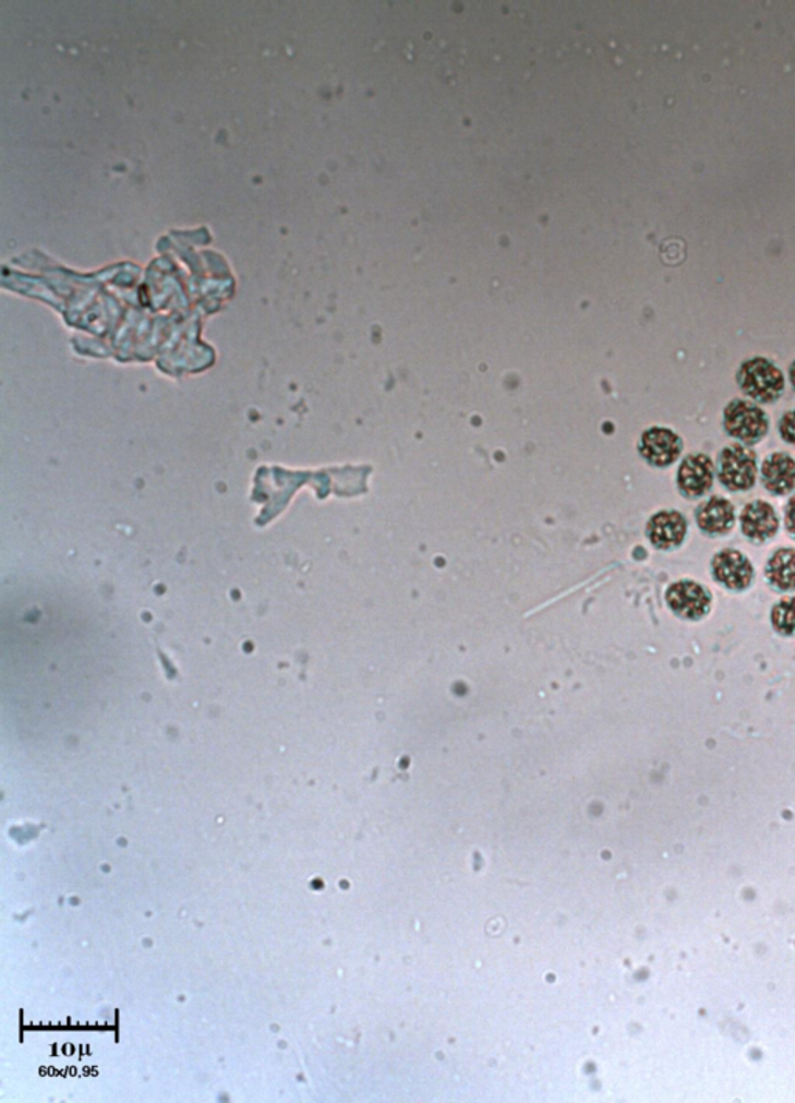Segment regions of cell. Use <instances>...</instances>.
Instances as JSON below:
<instances>
[{
    "label": "cell",
    "instance_id": "obj_1",
    "mask_svg": "<svg viewBox=\"0 0 795 1103\" xmlns=\"http://www.w3.org/2000/svg\"><path fill=\"white\" fill-rule=\"evenodd\" d=\"M736 386L757 405H775L785 395L786 376L783 370L764 357L746 359L735 373Z\"/></svg>",
    "mask_w": 795,
    "mask_h": 1103
},
{
    "label": "cell",
    "instance_id": "obj_2",
    "mask_svg": "<svg viewBox=\"0 0 795 1103\" xmlns=\"http://www.w3.org/2000/svg\"><path fill=\"white\" fill-rule=\"evenodd\" d=\"M721 424L728 437L750 448L763 442L771 430L768 412L747 398L731 399L724 406Z\"/></svg>",
    "mask_w": 795,
    "mask_h": 1103
},
{
    "label": "cell",
    "instance_id": "obj_3",
    "mask_svg": "<svg viewBox=\"0 0 795 1103\" xmlns=\"http://www.w3.org/2000/svg\"><path fill=\"white\" fill-rule=\"evenodd\" d=\"M716 478L731 493H746L757 485L760 467L757 453L742 443H731L718 453Z\"/></svg>",
    "mask_w": 795,
    "mask_h": 1103
},
{
    "label": "cell",
    "instance_id": "obj_4",
    "mask_svg": "<svg viewBox=\"0 0 795 1103\" xmlns=\"http://www.w3.org/2000/svg\"><path fill=\"white\" fill-rule=\"evenodd\" d=\"M665 602L676 618L698 622L712 611L713 594L701 583L685 578L668 586Z\"/></svg>",
    "mask_w": 795,
    "mask_h": 1103
},
{
    "label": "cell",
    "instance_id": "obj_5",
    "mask_svg": "<svg viewBox=\"0 0 795 1103\" xmlns=\"http://www.w3.org/2000/svg\"><path fill=\"white\" fill-rule=\"evenodd\" d=\"M710 575L725 591L745 592L755 582L754 564L738 549H723L712 556Z\"/></svg>",
    "mask_w": 795,
    "mask_h": 1103
},
{
    "label": "cell",
    "instance_id": "obj_6",
    "mask_svg": "<svg viewBox=\"0 0 795 1103\" xmlns=\"http://www.w3.org/2000/svg\"><path fill=\"white\" fill-rule=\"evenodd\" d=\"M716 468L706 453H690L680 460L676 472V487L685 500L696 501L713 489Z\"/></svg>",
    "mask_w": 795,
    "mask_h": 1103
},
{
    "label": "cell",
    "instance_id": "obj_7",
    "mask_svg": "<svg viewBox=\"0 0 795 1103\" xmlns=\"http://www.w3.org/2000/svg\"><path fill=\"white\" fill-rule=\"evenodd\" d=\"M684 440L672 428L653 427L643 432L639 442V453L647 464L655 468H668L683 457Z\"/></svg>",
    "mask_w": 795,
    "mask_h": 1103
},
{
    "label": "cell",
    "instance_id": "obj_8",
    "mask_svg": "<svg viewBox=\"0 0 795 1103\" xmlns=\"http://www.w3.org/2000/svg\"><path fill=\"white\" fill-rule=\"evenodd\" d=\"M739 529L747 541L763 545L774 540L780 530V516L774 505L764 500H755L743 507L738 516Z\"/></svg>",
    "mask_w": 795,
    "mask_h": 1103
},
{
    "label": "cell",
    "instance_id": "obj_9",
    "mask_svg": "<svg viewBox=\"0 0 795 1103\" xmlns=\"http://www.w3.org/2000/svg\"><path fill=\"white\" fill-rule=\"evenodd\" d=\"M695 521L703 537H725L735 529V505L727 497H709L696 507Z\"/></svg>",
    "mask_w": 795,
    "mask_h": 1103
},
{
    "label": "cell",
    "instance_id": "obj_10",
    "mask_svg": "<svg viewBox=\"0 0 795 1103\" xmlns=\"http://www.w3.org/2000/svg\"><path fill=\"white\" fill-rule=\"evenodd\" d=\"M688 521L677 511H661L651 516L647 537L658 551H676L687 540Z\"/></svg>",
    "mask_w": 795,
    "mask_h": 1103
},
{
    "label": "cell",
    "instance_id": "obj_11",
    "mask_svg": "<svg viewBox=\"0 0 795 1103\" xmlns=\"http://www.w3.org/2000/svg\"><path fill=\"white\" fill-rule=\"evenodd\" d=\"M761 485L771 496L783 497L795 491V459L786 451L768 454L760 465Z\"/></svg>",
    "mask_w": 795,
    "mask_h": 1103
},
{
    "label": "cell",
    "instance_id": "obj_12",
    "mask_svg": "<svg viewBox=\"0 0 795 1103\" xmlns=\"http://www.w3.org/2000/svg\"><path fill=\"white\" fill-rule=\"evenodd\" d=\"M764 578L775 592L795 591V549L779 548L764 564Z\"/></svg>",
    "mask_w": 795,
    "mask_h": 1103
},
{
    "label": "cell",
    "instance_id": "obj_13",
    "mask_svg": "<svg viewBox=\"0 0 795 1103\" xmlns=\"http://www.w3.org/2000/svg\"><path fill=\"white\" fill-rule=\"evenodd\" d=\"M772 628L782 637L795 636V597H783L772 607L769 615Z\"/></svg>",
    "mask_w": 795,
    "mask_h": 1103
},
{
    "label": "cell",
    "instance_id": "obj_14",
    "mask_svg": "<svg viewBox=\"0 0 795 1103\" xmlns=\"http://www.w3.org/2000/svg\"><path fill=\"white\" fill-rule=\"evenodd\" d=\"M776 431H779L780 439L787 445L795 446V409L786 410L782 417H780L779 424H776Z\"/></svg>",
    "mask_w": 795,
    "mask_h": 1103
},
{
    "label": "cell",
    "instance_id": "obj_15",
    "mask_svg": "<svg viewBox=\"0 0 795 1103\" xmlns=\"http://www.w3.org/2000/svg\"><path fill=\"white\" fill-rule=\"evenodd\" d=\"M783 524H785L786 533L795 540V494L786 502L785 511H783Z\"/></svg>",
    "mask_w": 795,
    "mask_h": 1103
},
{
    "label": "cell",
    "instance_id": "obj_16",
    "mask_svg": "<svg viewBox=\"0 0 795 1103\" xmlns=\"http://www.w3.org/2000/svg\"><path fill=\"white\" fill-rule=\"evenodd\" d=\"M787 381H790L791 387L795 392V359L791 362L790 369H787Z\"/></svg>",
    "mask_w": 795,
    "mask_h": 1103
}]
</instances>
